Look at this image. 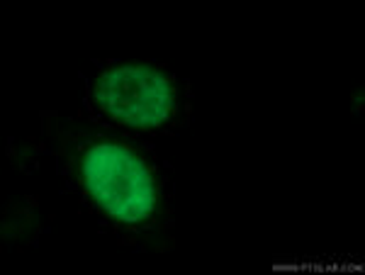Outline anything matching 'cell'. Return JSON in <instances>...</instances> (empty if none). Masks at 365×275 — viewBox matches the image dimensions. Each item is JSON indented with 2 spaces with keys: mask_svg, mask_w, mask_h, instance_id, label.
Masks as SVG:
<instances>
[{
  "mask_svg": "<svg viewBox=\"0 0 365 275\" xmlns=\"http://www.w3.org/2000/svg\"><path fill=\"white\" fill-rule=\"evenodd\" d=\"M88 192L120 222H141L154 212L156 188L149 168L134 151L117 144H96L81 163Z\"/></svg>",
  "mask_w": 365,
  "mask_h": 275,
  "instance_id": "obj_1",
  "label": "cell"
},
{
  "mask_svg": "<svg viewBox=\"0 0 365 275\" xmlns=\"http://www.w3.org/2000/svg\"><path fill=\"white\" fill-rule=\"evenodd\" d=\"M96 98L105 113L132 127L161 125L173 108V88L168 78L141 63L110 68L98 81Z\"/></svg>",
  "mask_w": 365,
  "mask_h": 275,
  "instance_id": "obj_2",
  "label": "cell"
}]
</instances>
